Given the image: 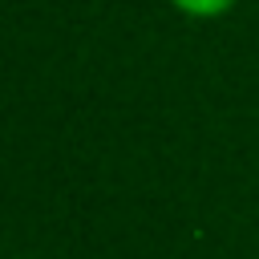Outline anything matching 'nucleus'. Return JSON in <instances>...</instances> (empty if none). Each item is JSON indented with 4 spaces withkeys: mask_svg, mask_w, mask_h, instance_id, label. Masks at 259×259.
Returning a JSON list of instances; mask_svg holds the SVG:
<instances>
[{
    "mask_svg": "<svg viewBox=\"0 0 259 259\" xmlns=\"http://www.w3.org/2000/svg\"><path fill=\"white\" fill-rule=\"evenodd\" d=\"M178 16H186V20H223V16H231L243 0H166Z\"/></svg>",
    "mask_w": 259,
    "mask_h": 259,
    "instance_id": "1",
    "label": "nucleus"
}]
</instances>
